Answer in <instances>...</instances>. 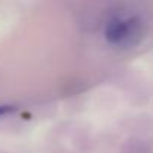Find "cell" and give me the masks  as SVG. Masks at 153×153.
<instances>
[{"label": "cell", "mask_w": 153, "mask_h": 153, "mask_svg": "<svg viewBox=\"0 0 153 153\" xmlns=\"http://www.w3.org/2000/svg\"><path fill=\"white\" fill-rule=\"evenodd\" d=\"M140 30L138 18H114L107 24L105 38L114 45H134L140 38Z\"/></svg>", "instance_id": "6da1fadb"}, {"label": "cell", "mask_w": 153, "mask_h": 153, "mask_svg": "<svg viewBox=\"0 0 153 153\" xmlns=\"http://www.w3.org/2000/svg\"><path fill=\"white\" fill-rule=\"evenodd\" d=\"M14 111H15V107H12V105H0V117L8 116Z\"/></svg>", "instance_id": "7a4b0ae2"}]
</instances>
